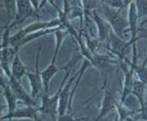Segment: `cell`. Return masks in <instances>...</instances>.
Wrapping results in <instances>:
<instances>
[{
    "label": "cell",
    "mask_w": 147,
    "mask_h": 121,
    "mask_svg": "<svg viewBox=\"0 0 147 121\" xmlns=\"http://www.w3.org/2000/svg\"><path fill=\"white\" fill-rule=\"evenodd\" d=\"M71 72V70H69L66 73L65 76L63 80L62 83L60 87L56 92L55 96L52 97H49L47 94H44L42 97V105L41 106L38 108V111H39L43 115H44L45 117H47L50 121H57V114L58 113L57 108L58 104H59V100L60 98V94L61 91H62L63 85H65L66 80H67V77L69 76V74Z\"/></svg>",
    "instance_id": "obj_1"
},
{
    "label": "cell",
    "mask_w": 147,
    "mask_h": 121,
    "mask_svg": "<svg viewBox=\"0 0 147 121\" xmlns=\"http://www.w3.org/2000/svg\"><path fill=\"white\" fill-rule=\"evenodd\" d=\"M56 35H57V45H56V48L55 50V53H54V57L53 59H52L51 64L48 66L45 70H43V72H41V77L42 80H43V87H44V89L45 93H48L49 90V83H50V80L52 79V76L55 74L56 73L59 72L60 70H62L63 69H66L68 68V66H69L71 65L69 64L67 66H65V67L61 68H57L56 67L55 65V61L57 59L58 52H59V48H60V45L61 42H62L63 37V34L61 32L60 30L57 31L56 32Z\"/></svg>",
    "instance_id": "obj_2"
},
{
    "label": "cell",
    "mask_w": 147,
    "mask_h": 121,
    "mask_svg": "<svg viewBox=\"0 0 147 121\" xmlns=\"http://www.w3.org/2000/svg\"><path fill=\"white\" fill-rule=\"evenodd\" d=\"M102 13L109 21V24L115 30V32L118 37H121L124 30L128 27L129 23L119 14V13L111 10L109 8V6H107L104 2L102 3Z\"/></svg>",
    "instance_id": "obj_3"
},
{
    "label": "cell",
    "mask_w": 147,
    "mask_h": 121,
    "mask_svg": "<svg viewBox=\"0 0 147 121\" xmlns=\"http://www.w3.org/2000/svg\"><path fill=\"white\" fill-rule=\"evenodd\" d=\"M40 50H41V45H39L37 56H36L35 72L26 73V75L30 80V83L31 89H32V97L33 99H34L38 95V93L41 90L43 85L41 74L39 72V68H38V59H39Z\"/></svg>",
    "instance_id": "obj_4"
},
{
    "label": "cell",
    "mask_w": 147,
    "mask_h": 121,
    "mask_svg": "<svg viewBox=\"0 0 147 121\" xmlns=\"http://www.w3.org/2000/svg\"><path fill=\"white\" fill-rule=\"evenodd\" d=\"M10 78V87L13 91V94L16 96L17 99L22 101L27 105L28 106H36V103L34 99L30 96L27 92H26L24 87L22 86L19 81L15 79L13 76H11Z\"/></svg>",
    "instance_id": "obj_5"
},
{
    "label": "cell",
    "mask_w": 147,
    "mask_h": 121,
    "mask_svg": "<svg viewBox=\"0 0 147 121\" xmlns=\"http://www.w3.org/2000/svg\"><path fill=\"white\" fill-rule=\"evenodd\" d=\"M16 5L17 6V13L15 16V21L8 26L9 28H11L17 24H22L24 20H26L28 17L32 15V14L34 13V8H33L31 1H17Z\"/></svg>",
    "instance_id": "obj_6"
},
{
    "label": "cell",
    "mask_w": 147,
    "mask_h": 121,
    "mask_svg": "<svg viewBox=\"0 0 147 121\" xmlns=\"http://www.w3.org/2000/svg\"><path fill=\"white\" fill-rule=\"evenodd\" d=\"M80 72H78L76 75L73 76L71 78L70 80L67 83L66 86L64 87V89H62L60 94V98H59V108H58V113L59 116H63L65 114L67 107L68 106V103H69V89L71 85V83L76 79V77L78 76Z\"/></svg>",
    "instance_id": "obj_7"
},
{
    "label": "cell",
    "mask_w": 147,
    "mask_h": 121,
    "mask_svg": "<svg viewBox=\"0 0 147 121\" xmlns=\"http://www.w3.org/2000/svg\"><path fill=\"white\" fill-rule=\"evenodd\" d=\"M116 105L117 103L115 102L113 94L112 93L111 91L107 89L105 91V94L104 99H103L102 104V107H101L99 116L95 121H99L101 118H102L109 112L113 110L115 108Z\"/></svg>",
    "instance_id": "obj_8"
},
{
    "label": "cell",
    "mask_w": 147,
    "mask_h": 121,
    "mask_svg": "<svg viewBox=\"0 0 147 121\" xmlns=\"http://www.w3.org/2000/svg\"><path fill=\"white\" fill-rule=\"evenodd\" d=\"M36 111L32 107V106H28L27 107L21 109V110H16L10 114H7L3 116L1 118V120H6L8 119L10 121L12 120L13 118H35L36 114Z\"/></svg>",
    "instance_id": "obj_9"
},
{
    "label": "cell",
    "mask_w": 147,
    "mask_h": 121,
    "mask_svg": "<svg viewBox=\"0 0 147 121\" xmlns=\"http://www.w3.org/2000/svg\"><path fill=\"white\" fill-rule=\"evenodd\" d=\"M138 14L137 10H136V3L131 2L130 7H129V20L130 26V30L131 33V40L129 41V45L135 42L137 39V21H138Z\"/></svg>",
    "instance_id": "obj_10"
},
{
    "label": "cell",
    "mask_w": 147,
    "mask_h": 121,
    "mask_svg": "<svg viewBox=\"0 0 147 121\" xmlns=\"http://www.w3.org/2000/svg\"><path fill=\"white\" fill-rule=\"evenodd\" d=\"M26 73L27 72L25 66L21 61L18 53H17L12 63V76L19 81L22 76L26 74Z\"/></svg>",
    "instance_id": "obj_11"
},
{
    "label": "cell",
    "mask_w": 147,
    "mask_h": 121,
    "mask_svg": "<svg viewBox=\"0 0 147 121\" xmlns=\"http://www.w3.org/2000/svg\"><path fill=\"white\" fill-rule=\"evenodd\" d=\"M3 87V96L8 104V114H10L16 110L17 105V98L13 94V91L10 89L9 85H1Z\"/></svg>",
    "instance_id": "obj_12"
},
{
    "label": "cell",
    "mask_w": 147,
    "mask_h": 121,
    "mask_svg": "<svg viewBox=\"0 0 147 121\" xmlns=\"http://www.w3.org/2000/svg\"><path fill=\"white\" fill-rule=\"evenodd\" d=\"M146 84L141 81L135 80L133 85L132 92L139 101L141 106V110L142 114L144 112V88Z\"/></svg>",
    "instance_id": "obj_13"
},
{
    "label": "cell",
    "mask_w": 147,
    "mask_h": 121,
    "mask_svg": "<svg viewBox=\"0 0 147 121\" xmlns=\"http://www.w3.org/2000/svg\"><path fill=\"white\" fill-rule=\"evenodd\" d=\"M109 36L111 42V45L112 47H113V49L115 52L121 53V52H123V50L127 48V46L129 45V43H126L125 41H124L123 40L119 38L118 36H116V35L113 34L111 31L110 32Z\"/></svg>",
    "instance_id": "obj_14"
},
{
    "label": "cell",
    "mask_w": 147,
    "mask_h": 121,
    "mask_svg": "<svg viewBox=\"0 0 147 121\" xmlns=\"http://www.w3.org/2000/svg\"><path fill=\"white\" fill-rule=\"evenodd\" d=\"M131 68L134 70H136L138 76L140 78V81L142 82L144 84H147V68L144 66L138 67L137 65H131Z\"/></svg>",
    "instance_id": "obj_15"
},
{
    "label": "cell",
    "mask_w": 147,
    "mask_h": 121,
    "mask_svg": "<svg viewBox=\"0 0 147 121\" xmlns=\"http://www.w3.org/2000/svg\"><path fill=\"white\" fill-rule=\"evenodd\" d=\"M135 3L138 18L147 16V1H136Z\"/></svg>",
    "instance_id": "obj_16"
},
{
    "label": "cell",
    "mask_w": 147,
    "mask_h": 121,
    "mask_svg": "<svg viewBox=\"0 0 147 121\" xmlns=\"http://www.w3.org/2000/svg\"><path fill=\"white\" fill-rule=\"evenodd\" d=\"M94 17H95L96 22H97V24H98L99 30H100V37L101 40H103L107 36V28L105 27V25L103 24L104 22H102V19L96 15V13H94Z\"/></svg>",
    "instance_id": "obj_17"
},
{
    "label": "cell",
    "mask_w": 147,
    "mask_h": 121,
    "mask_svg": "<svg viewBox=\"0 0 147 121\" xmlns=\"http://www.w3.org/2000/svg\"><path fill=\"white\" fill-rule=\"evenodd\" d=\"M82 120H85V118H80V119H74L72 115H70L69 114L66 115L59 116V118H57V121H79Z\"/></svg>",
    "instance_id": "obj_18"
},
{
    "label": "cell",
    "mask_w": 147,
    "mask_h": 121,
    "mask_svg": "<svg viewBox=\"0 0 147 121\" xmlns=\"http://www.w3.org/2000/svg\"><path fill=\"white\" fill-rule=\"evenodd\" d=\"M104 3L107 6H111L114 8H122L124 5V2L122 1H104Z\"/></svg>",
    "instance_id": "obj_19"
},
{
    "label": "cell",
    "mask_w": 147,
    "mask_h": 121,
    "mask_svg": "<svg viewBox=\"0 0 147 121\" xmlns=\"http://www.w3.org/2000/svg\"><path fill=\"white\" fill-rule=\"evenodd\" d=\"M34 120H35V121H45L44 120H43V119H42V118H40V117H38L37 115L36 116L35 118H34Z\"/></svg>",
    "instance_id": "obj_20"
},
{
    "label": "cell",
    "mask_w": 147,
    "mask_h": 121,
    "mask_svg": "<svg viewBox=\"0 0 147 121\" xmlns=\"http://www.w3.org/2000/svg\"><path fill=\"white\" fill-rule=\"evenodd\" d=\"M146 62H147V58H146V60H145V61H144V66H144V65L146 64Z\"/></svg>",
    "instance_id": "obj_21"
}]
</instances>
